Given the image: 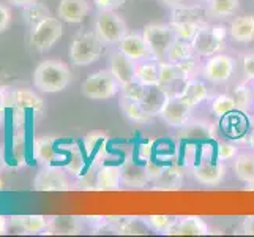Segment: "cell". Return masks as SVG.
I'll use <instances>...</instances> for the list:
<instances>
[{
    "instance_id": "1",
    "label": "cell",
    "mask_w": 254,
    "mask_h": 237,
    "mask_svg": "<svg viewBox=\"0 0 254 237\" xmlns=\"http://www.w3.org/2000/svg\"><path fill=\"white\" fill-rule=\"evenodd\" d=\"M71 82V70L65 62L56 59L43 60L33 72L35 89L43 93H59Z\"/></svg>"
},
{
    "instance_id": "2",
    "label": "cell",
    "mask_w": 254,
    "mask_h": 237,
    "mask_svg": "<svg viewBox=\"0 0 254 237\" xmlns=\"http://www.w3.org/2000/svg\"><path fill=\"white\" fill-rule=\"evenodd\" d=\"M64 35V24L60 17L56 16H46L38 24H35L29 30V46L37 52H46L49 51L56 43L62 38Z\"/></svg>"
},
{
    "instance_id": "3",
    "label": "cell",
    "mask_w": 254,
    "mask_h": 237,
    "mask_svg": "<svg viewBox=\"0 0 254 237\" xmlns=\"http://www.w3.org/2000/svg\"><path fill=\"white\" fill-rule=\"evenodd\" d=\"M101 52L103 43L95 30H84L73 38L69 46V59L76 67H87L95 64L101 57Z\"/></svg>"
},
{
    "instance_id": "4",
    "label": "cell",
    "mask_w": 254,
    "mask_h": 237,
    "mask_svg": "<svg viewBox=\"0 0 254 237\" xmlns=\"http://www.w3.org/2000/svg\"><path fill=\"white\" fill-rule=\"evenodd\" d=\"M227 29L223 24H207L204 22L199 27L194 38L191 40L192 49L199 57H210L218 54L226 45L227 38Z\"/></svg>"
},
{
    "instance_id": "5",
    "label": "cell",
    "mask_w": 254,
    "mask_h": 237,
    "mask_svg": "<svg viewBox=\"0 0 254 237\" xmlns=\"http://www.w3.org/2000/svg\"><path fill=\"white\" fill-rule=\"evenodd\" d=\"M93 30L103 46H119L122 38L128 33L127 22L117 11H98Z\"/></svg>"
},
{
    "instance_id": "6",
    "label": "cell",
    "mask_w": 254,
    "mask_h": 237,
    "mask_svg": "<svg viewBox=\"0 0 254 237\" xmlns=\"http://www.w3.org/2000/svg\"><path fill=\"white\" fill-rule=\"evenodd\" d=\"M81 92L90 100H109L120 93V84L109 68L100 70V72L87 76L81 85Z\"/></svg>"
},
{
    "instance_id": "7",
    "label": "cell",
    "mask_w": 254,
    "mask_h": 237,
    "mask_svg": "<svg viewBox=\"0 0 254 237\" xmlns=\"http://www.w3.org/2000/svg\"><path fill=\"white\" fill-rule=\"evenodd\" d=\"M142 37L155 60H164L166 56H168L169 48L177 40V35H175L174 29L171 27V24L161 22L147 24L142 30Z\"/></svg>"
},
{
    "instance_id": "8",
    "label": "cell",
    "mask_w": 254,
    "mask_h": 237,
    "mask_svg": "<svg viewBox=\"0 0 254 237\" xmlns=\"http://www.w3.org/2000/svg\"><path fill=\"white\" fill-rule=\"evenodd\" d=\"M191 112H192V106H190L182 98L179 92H174V93H168V96H166L158 116L168 127L182 128L191 120Z\"/></svg>"
},
{
    "instance_id": "9",
    "label": "cell",
    "mask_w": 254,
    "mask_h": 237,
    "mask_svg": "<svg viewBox=\"0 0 254 237\" xmlns=\"http://www.w3.org/2000/svg\"><path fill=\"white\" fill-rule=\"evenodd\" d=\"M71 188L69 174L56 164L43 166L33 179V190L37 191H68Z\"/></svg>"
},
{
    "instance_id": "10",
    "label": "cell",
    "mask_w": 254,
    "mask_h": 237,
    "mask_svg": "<svg viewBox=\"0 0 254 237\" xmlns=\"http://www.w3.org/2000/svg\"><path fill=\"white\" fill-rule=\"evenodd\" d=\"M234 70H235V60L231 56L218 52V54L210 56L205 60L202 70H200V75H202L204 79L213 84H223L234 75Z\"/></svg>"
},
{
    "instance_id": "11",
    "label": "cell",
    "mask_w": 254,
    "mask_h": 237,
    "mask_svg": "<svg viewBox=\"0 0 254 237\" xmlns=\"http://www.w3.org/2000/svg\"><path fill=\"white\" fill-rule=\"evenodd\" d=\"M119 49L124 52L127 57H129L134 62H141V60L153 59L152 52L148 49L147 43L142 37V33H127L122 41L119 43Z\"/></svg>"
},
{
    "instance_id": "12",
    "label": "cell",
    "mask_w": 254,
    "mask_h": 237,
    "mask_svg": "<svg viewBox=\"0 0 254 237\" xmlns=\"http://www.w3.org/2000/svg\"><path fill=\"white\" fill-rule=\"evenodd\" d=\"M226 175V166L223 161H202L192 166V177L202 185L213 187L221 183Z\"/></svg>"
},
{
    "instance_id": "13",
    "label": "cell",
    "mask_w": 254,
    "mask_h": 237,
    "mask_svg": "<svg viewBox=\"0 0 254 237\" xmlns=\"http://www.w3.org/2000/svg\"><path fill=\"white\" fill-rule=\"evenodd\" d=\"M109 70L120 85L136 79V62L131 60L129 57H127L120 49L114 52V54H111Z\"/></svg>"
},
{
    "instance_id": "14",
    "label": "cell",
    "mask_w": 254,
    "mask_h": 237,
    "mask_svg": "<svg viewBox=\"0 0 254 237\" xmlns=\"http://www.w3.org/2000/svg\"><path fill=\"white\" fill-rule=\"evenodd\" d=\"M90 11L87 0H60L57 6V16L66 24L82 22Z\"/></svg>"
},
{
    "instance_id": "15",
    "label": "cell",
    "mask_w": 254,
    "mask_h": 237,
    "mask_svg": "<svg viewBox=\"0 0 254 237\" xmlns=\"http://www.w3.org/2000/svg\"><path fill=\"white\" fill-rule=\"evenodd\" d=\"M208 225L197 215L179 217L175 225L168 231V236H207Z\"/></svg>"
},
{
    "instance_id": "16",
    "label": "cell",
    "mask_w": 254,
    "mask_h": 237,
    "mask_svg": "<svg viewBox=\"0 0 254 237\" xmlns=\"http://www.w3.org/2000/svg\"><path fill=\"white\" fill-rule=\"evenodd\" d=\"M122 185V168L114 164H103L95 172V190L114 191Z\"/></svg>"
},
{
    "instance_id": "17",
    "label": "cell",
    "mask_w": 254,
    "mask_h": 237,
    "mask_svg": "<svg viewBox=\"0 0 254 237\" xmlns=\"http://www.w3.org/2000/svg\"><path fill=\"white\" fill-rule=\"evenodd\" d=\"M32 155L35 158V161L41 166L54 164L59 157V152L56 149V139L51 136H41L33 139Z\"/></svg>"
},
{
    "instance_id": "18",
    "label": "cell",
    "mask_w": 254,
    "mask_h": 237,
    "mask_svg": "<svg viewBox=\"0 0 254 237\" xmlns=\"http://www.w3.org/2000/svg\"><path fill=\"white\" fill-rule=\"evenodd\" d=\"M229 35L234 41L248 45L254 41V14L237 16L229 25Z\"/></svg>"
},
{
    "instance_id": "19",
    "label": "cell",
    "mask_w": 254,
    "mask_h": 237,
    "mask_svg": "<svg viewBox=\"0 0 254 237\" xmlns=\"http://www.w3.org/2000/svg\"><path fill=\"white\" fill-rule=\"evenodd\" d=\"M109 226L117 234H147L152 231L144 217H119L116 220L109 218Z\"/></svg>"
},
{
    "instance_id": "20",
    "label": "cell",
    "mask_w": 254,
    "mask_h": 237,
    "mask_svg": "<svg viewBox=\"0 0 254 237\" xmlns=\"http://www.w3.org/2000/svg\"><path fill=\"white\" fill-rule=\"evenodd\" d=\"M179 93H180L182 98L192 108L197 106V104H200L208 98L207 85L204 84V81H200V79H197V78L185 81V84H183L182 90Z\"/></svg>"
},
{
    "instance_id": "21",
    "label": "cell",
    "mask_w": 254,
    "mask_h": 237,
    "mask_svg": "<svg viewBox=\"0 0 254 237\" xmlns=\"http://www.w3.org/2000/svg\"><path fill=\"white\" fill-rule=\"evenodd\" d=\"M14 108L22 111L29 109L33 112H43L45 104H43L41 96L35 90L29 89V87H17L14 89Z\"/></svg>"
},
{
    "instance_id": "22",
    "label": "cell",
    "mask_w": 254,
    "mask_h": 237,
    "mask_svg": "<svg viewBox=\"0 0 254 237\" xmlns=\"http://www.w3.org/2000/svg\"><path fill=\"white\" fill-rule=\"evenodd\" d=\"M232 169L235 175L245 183L254 182V151H243L235 155Z\"/></svg>"
},
{
    "instance_id": "23",
    "label": "cell",
    "mask_w": 254,
    "mask_h": 237,
    "mask_svg": "<svg viewBox=\"0 0 254 237\" xmlns=\"http://www.w3.org/2000/svg\"><path fill=\"white\" fill-rule=\"evenodd\" d=\"M46 233H49V234H79L81 222L77 217H69V215L49 217V226H48Z\"/></svg>"
},
{
    "instance_id": "24",
    "label": "cell",
    "mask_w": 254,
    "mask_h": 237,
    "mask_svg": "<svg viewBox=\"0 0 254 237\" xmlns=\"http://www.w3.org/2000/svg\"><path fill=\"white\" fill-rule=\"evenodd\" d=\"M179 81H182V76L179 73V68L175 64L169 60H160L158 64V84L161 89H164L168 93H174V85Z\"/></svg>"
},
{
    "instance_id": "25",
    "label": "cell",
    "mask_w": 254,
    "mask_h": 237,
    "mask_svg": "<svg viewBox=\"0 0 254 237\" xmlns=\"http://www.w3.org/2000/svg\"><path fill=\"white\" fill-rule=\"evenodd\" d=\"M239 0H208L205 3V13L215 19H226L239 11Z\"/></svg>"
},
{
    "instance_id": "26",
    "label": "cell",
    "mask_w": 254,
    "mask_h": 237,
    "mask_svg": "<svg viewBox=\"0 0 254 237\" xmlns=\"http://www.w3.org/2000/svg\"><path fill=\"white\" fill-rule=\"evenodd\" d=\"M120 109L124 112V116L127 117V120L134 122V124H148V122H152L153 119L152 114H148L142 108L141 103L127 100L124 96H120Z\"/></svg>"
},
{
    "instance_id": "27",
    "label": "cell",
    "mask_w": 254,
    "mask_h": 237,
    "mask_svg": "<svg viewBox=\"0 0 254 237\" xmlns=\"http://www.w3.org/2000/svg\"><path fill=\"white\" fill-rule=\"evenodd\" d=\"M166 96H168V92H166L164 89H161L158 84L147 85V92H145V96H144V100L141 101V104L148 114H152V116L155 117V116H158V114H160Z\"/></svg>"
},
{
    "instance_id": "28",
    "label": "cell",
    "mask_w": 254,
    "mask_h": 237,
    "mask_svg": "<svg viewBox=\"0 0 254 237\" xmlns=\"http://www.w3.org/2000/svg\"><path fill=\"white\" fill-rule=\"evenodd\" d=\"M147 175L142 166L134 163H127L122 166V183L128 188H144L147 185Z\"/></svg>"
},
{
    "instance_id": "29",
    "label": "cell",
    "mask_w": 254,
    "mask_h": 237,
    "mask_svg": "<svg viewBox=\"0 0 254 237\" xmlns=\"http://www.w3.org/2000/svg\"><path fill=\"white\" fill-rule=\"evenodd\" d=\"M13 223L19 226L24 233L27 234H41L46 233L49 226V217L45 215H22V217H13Z\"/></svg>"
},
{
    "instance_id": "30",
    "label": "cell",
    "mask_w": 254,
    "mask_h": 237,
    "mask_svg": "<svg viewBox=\"0 0 254 237\" xmlns=\"http://www.w3.org/2000/svg\"><path fill=\"white\" fill-rule=\"evenodd\" d=\"M158 64L160 60L147 59L136 62V79L144 85H155L158 82Z\"/></svg>"
},
{
    "instance_id": "31",
    "label": "cell",
    "mask_w": 254,
    "mask_h": 237,
    "mask_svg": "<svg viewBox=\"0 0 254 237\" xmlns=\"http://www.w3.org/2000/svg\"><path fill=\"white\" fill-rule=\"evenodd\" d=\"M204 14H207V13L202 6H199V5L187 6L182 3L179 6L172 8L171 21H174V22H205Z\"/></svg>"
},
{
    "instance_id": "32",
    "label": "cell",
    "mask_w": 254,
    "mask_h": 237,
    "mask_svg": "<svg viewBox=\"0 0 254 237\" xmlns=\"http://www.w3.org/2000/svg\"><path fill=\"white\" fill-rule=\"evenodd\" d=\"M183 168L177 164H172V166H164V171L160 175V179L156 180L158 182V187L156 188H161V190H177L182 187L183 183Z\"/></svg>"
},
{
    "instance_id": "33",
    "label": "cell",
    "mask_w": 254,
    "mask_h": 237,
    "mask_svg": "<svg viewBox=\"0 0 254 237\" xmlns=\"http://www.w3.org/2000/svg\"><path fill=\"white\" fill-rule=\"evenodd\" d=\"M215 133V127L208 122H188L187 125L182 127L180 131V138H187V139H210L213 138Z\"/></svg>"
},
{
    "instance_id": "34",
    "label": "cell",
    "mask_w": 254,
    "mask_h": 237,
    "mask_svg": "<svg viewBox=\"0 0 254 237\" xmlns=\"http://www.w3.org/2000/svg\"><path fill=\"white\" fill-rule=\"evenodd\" d=\"M192 56H196V52H194V49H192L191 41L177 38L174 41V45L169 48L168 56H166L164 60H169V62H172V64H179V62H182V60H187Z\"/></svg>"
},
{
    "instance_id": "35",
    "label": "cell",
    "mask_w": 254,
    "mask_h": 237,
    "mask_svg": "<svg viewBox=\"0 0 254 237\" xmlns=\"http://www.w3.org/2000/svg\"><path fill=\"white\" fill-rule=\"evenodd\" d=\"M49 8L45 3H40V2H35L29 6H24L22 8V17H24V22L29 25V27H33L35 24H38L41 19H45L46 16H49Z\"/></svg>"
},
{
    "instance_id": "36",
    "label": "cell",
    "mask_w": 254,
    "mask_h": 237,
    "mask_svg": "<svg viewBox=\"0 0 254 237\" xmlns=\"http://www.w3.org/2000/svg\"><path fill=\"white\" fill-rule=\"evenodd\" d=\"M232 96L235 100V106L240 112H248L254 104V92L247 85V82L235 87Z\"/></svg>"
},
{
    "instance_id": "37",
    "label": "cell",
    "mask_w": 254,
    "mask_h": 237,
    "mask_svg": "<svg viewBox=\"0 0 254 237\" xmlns=\"http://www.w3.org/2000/svg\"><path fill=\"white\" fill-rule=\"evenodd\" d=\"M235 109H237V106H235V100L232 95L221 93L212 100V112L220 119H223L227 114L234 112Z\"/></svg>"
},
{
    "instance_id": "38",
    "label": "cell",
    "mask_w": 254,
    "mask_h": 237,
    "mask_svg": "<svg viewBox=\"0 0 254 237\" xmlns=\"http://www.w3.org/2000/svg\"><path fill=\"white\" fill-rule=\"evenodd\" d=\"M147 225L150 226V230L160 234H168V231L175 225L179 217H172V215H150V217H144Z\"/></svg>"
},
{
    "instance_id": "39",
    "label": "cell",
    "mask_w": 254,
    "mask_h": 237,
    "mask_svg": "<svg viewBox=\"0 0 254 237\" xmlns=\"http://www.w3.org/2000/svg\"><path fill=\"white\" fill-rule=\"evenodd\" d=\"M145 92H147V85L141 84L137 79H133V81L120 85V96H124L127 100H133V101L141 103L145 96Z\"/></svg>"
},
{
    "instance_id": "40",
    "label": "cell",
    "mask_w": 254,
    "mask_h": 237,
    "mask_svg": "<svg viewBox=\"0 0 254 237\" xmlns=\"http://www.w3.org/2000/svg\"><path fill=\"white\" fill-rule=\"evenodd\" d=\"M197 57L199 56L196 54V56H192V57H190L187 60H182V62L175 64V65H177V68H179V73L182 76L183 82L188 81V79H194V78L199 76L200 70H202V65L199 64Z\"/></svg>"
},
{
    "instance_id": "41",
    "label": "cell",
    "mask_w": 254,
    "mask_h": 237,
    "mask_svg": "<svg viewBox=\"0 0 254 237\" xmlns=\"http://www.w3.org/2000/svg\"><path fill=\"white\" fill-rule=\"evenodd\" d=\"M169 24L174 29L175 35H177V38L191 41L192 38H194V35L197 33L199 27L204 22H174V21H171Z\"/></svg>"
},
{
    "instance_id": "42",
    "label": "cell",
    "mask_w": 254,
    "mask_h": 237,
    "mask_svg": "<svg viewBox=\"0 0 254 237\" xmlns=\"http://www.w3.org/2000/svg\"><path fill=\"white\" fill-rule=\"evenodd\" d=\"M85 168V161H84V155L82 152L77 149L76 146L71 147V152H69V161L65 164V169L69 175H81V172Z\"/></svg>"
},
{
    "instance_id": "43",
    "label": "cell",
    "mask_w": 254,
    "mask_h": 237,
    "mask_svg": "<svg viewBox=\"0 0 254 237\" xmlns=\"http://www.w3.org/2000/svg\"><path fill=\"white\" fill-rule=\"evenodd\" d=\"M108 141V136L101 133V131H93V133L87 135L84 139V147H85V152L87 154H92L95 151H101Z\"/></svg>"
},
{
    "instance_id": "44",
    "label": "cell",
    "mask_w": 254,
    "mask_h": 237,
    "mask_svg": "<svg viewBox=\"0 0 254 237\" xmlns=\"http://www.w3.org/2000/svg\"><path fill=\"white\" fill-rule=\"evenodd\" d=\"M237 154H239V147L231 144V143H218V146H216L218 161L231 160V158H235V155H237Z\"/></svg>"
},
{
    "instance_id": "45",
    "label": "cell",
    "mask_w": 254,
    "mask_h": 237,
    "mask_svg": "<svg viewBox=\"0 0 254 237\" xmlns=\"http://www.w3.org/2000/svg\"><path fill=\"white\" fill-rule=\"evenodd\" d=\"M13 157L17 164H24L25 160V151H24V135L16 133L13 138Z\"/></svg>"
},
{
    "instance_id": "46",
    "label": "cell",
    "mask_w": 254,
    "mask_h": 237,
    "mask_svg": "<svg viewBox=\"0 0 254 237\" xmlns=\"http://www.w3.org/2000/svg\"><path fill=\"white\" fill-rule=\"evenodd\" d=\"M144 169H145V175H147L148 182H156V180L160 179V175L163 174L164 166H163V164H160L158 161L148 160V161H145Z\"/></svg>"
},
{
    "instance_id": "47",
    "label": "cell",
    "mask_w": 254,
    "mask_h": 237,
    "mask_svg": "<svg viewBox=\"0 0 254 237\" xmlns=\"http://www.w3.org/2000/svg\"><path fill=\"white\" fill-rule=\"evenodd\" d=\"M0 106H3L5 109L14 108V87L2 85V90H0Z\"/></svg>"
},
{
    "instance_id": "48",
    "label": "cell",
    "mask_w": 254,
    "mask_h": 237,
    "mask_svg": "<svg viewBox=\"0 0 254 237\" xmlns=\"http://www.w3.org/2000/svg\"><path fill=\"white\" fill-rule=\"evenodd\" d=\"M127 0H93L98 11H117Z\"/></svg>"
},
{
    "instance_id": "49",
    "label": "cell",
    "mask_w": 254,
    "mask_h": 237,
    "mask_svg": "<svg viewBox=\"0 0 254 237\" xmlns=\"http://www.w3.org/2000/svg\"><path fill=\"white\" fill-rule=\"evenodd\" d=\"M243 73L247 81H253L254 82V51L253 52H247L243 56Z\"/></svg>"
},
{
    "instance_id": "50",
    "label": "cell",
    "mask_w": 254,
    "mask_h": 237,
    "mask_svg": "<svg viewBox=\"0 0 254 237\" xmlns=\"http://www.w3.org/2000/svg\"><path fill=\"white\" fill-rule=\"evenodd\" d=\"M11 24V11L6 5L0 3V33H3L8 30Z\"/></svg>"
},
{
    "instance_id": "51",
    "label": "cell",
    "mask_w": 254,
    "mask_h": 237,
    "mask_svg": "<svg viewBox=\"0 0 254 237\" xmlns=\"http://www.w3.org/2000/svg\"><path fill=\"white\" fill-rule=\"evenodd\" d=\"M152 154H153V144L152 143H142L139 146V158L144 161L152 160Z\"/></svg>"
},
{
    "instance_id": "52",
    "label": "cell",
    "mask_w": 254,
    "mask_h": 237,
    "mask_svg": "<svg viewBox=\"0 0 254 237\" xmlns=\"http://www.w3.org/2000/svg\"><path fill=\"white\" fill-rule=\"evenodd\" d=\"M242 233L247 236H254V215L245 217V220L242 223Z\"/></svg>"
},
{
    "instance_id": "53",
    "label": "cell",
    "mask_w": 254,
    "mask_h": 237,
    "mask_svg": "<svg viewBox=\"0 0 254 237\" xmlns=\"http://www.w3.org/2000/svg\"><path fill=\"white\" fill-rule=\"evenodd\" d=\"M8 2L17 8H24V6H29L35 2H38V0H8Z\"/></svg>"
},
{
    "instance_id": "54",
    "label": "cell",
    "mask_w": 254,
    "mask_h": 237,
    "mask_svg": "<svg viewBox=\"0 0 254 237\" xmlns=\"http://www.w3.org/2000/svg\"><path fill=\"white\" fill-rule=\"evenodd\" d=\"M185 0H160V3L161 5H164V6H168V8H175V6H179V5H182Z\"/></svg>"
},
{
    "instance_id": "55",
    "label": "cell",
    "mask_w": 254,
    "mask_h": 237,
    "mask_svg": "<svg viewBox=\"0 0 254 237\" xmlns=\"http://www.w3.org/2000/svg\"><path fill=\"white\" fill-rule=\"evenodd\" d=\"M6 231H8V217L0 215V236L6 234Z\"/></svg>"
},
{
    "instance_id": "56",
    "label": "cell",
    "mask_w": 254,
    "mask_h": 237,
    "mask_svg": "<svg viewBox=\"0 0 254 237\" xmlns=\"http://www.w3.org/2000/svg\"><path fill=\"white\" fill-rule=\"evenodd\" d=\"M243 141H245V144H248L254 151V128L250 131V133H247V135L243 136Z\"/></svg>"
},
{
    "instance_id": "57",
    "label": "cell",
    "mask_w": 254,
    "mask_h": 237,
    "mask_svg": "<svg viewBox=\"0 0 254 237\" xmlns=\"http://www.w3.org/2000/svg\"><path fill=\"white\" fill-rule=\"evenodd\" d=\"M5 108L3 106H0V125H2L3 124V119H5Z\"/></svg>"
},
{
    "instance_id": "58",
    "label": "cell",
    "mask_w": 254,
    "mask_h": 237,
    "mask_svg": "<svg viewBox=\"0 0 254 237\" xmlns=\"http://www.w3.org/2000/svg\"><path fill=\"white\" fill-rule=\"evenodd\" d=\"M245 190H248V191H254V182H253V183H247V187H245Z\"/></svg>"
},
{
    "instance_id": "59",
    "label": "cell",
    "mask_w": 254,
    "mask_h": 237,
    "mask_svg": "<svg viewBox=\"0 0 254 237\" xmlns=\"http://www.w3.org/2000/svg\"><path fill=\"white\" fill-rule=\"evenodd\" d=\"M2 187H3V182H2V179H0V190H2Z\"/></svg>"
},
{
    "instance_id": "60",
    "label": "cell",
    "mask_w": 254,
    "mask_h": 237,
    "mask_svg": "<svg viewBox=\"0 0 254 237\" xmlns=\"http://www.w3.org/2000/svg\"><path fill=\"white\" fill-rule=\"evenodd\" d=\"M2 85H3V84H2V81H0V90H2Z\"/></svg>"
},
{
    "instance_id": "61",
    "label": "cell",
    "mask_w": 254,
    "mask_h": 237,
    "mask_svg": "<svg viewBox=\"0 0 254 237\" xmlns=\"http://www.w3.org/2000/svg\"><path fill=\"white\" fill-rule=\"evenodd\" d=\"M200 2H204V3H207V2H208V0H200Z\"/></svg>"
}]
</instances>
